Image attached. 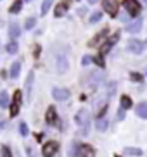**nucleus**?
<instances>
[{
	"label": "nucleus",
	"instance_id": "nucleus-1",
	"mask_svg": "<svg viewBox=\"0 0 147 157\" xmlns=\"http://www.w3.org/2000/svg\"><path fill=\"white\" fill-rule=\"evenodd\" d=\"M145 47H147V42H144V40H137V38H132V40H128V43H126V52L135 54V56H140V54L145 50Z\"/></svg>",
	"mask_w": 147,
	"mask_h": 157
},
{
	"label": "nucleus",
	"instance_id": "nucleus-2",
	"mask_svg": "<svg viewBox=\"0 0 147 157\" xmlns=\"http://www.w3.org/2000/svg\"><path fill=\"white\" fill-rule=\"evenodd\" d=\"M118 40H120V33H114L111 38H107L106 43H104V45H101V48H99V56H106L107 52H109L111 48L118 43Z\"/></svg>",
	"mask_w": 147,
	"mask_h": 157
},
{
	"label": "nucleus",
	"instance_id": "nucleus-3",
	"mask_svg": "<svg viewBox=\"0 0 147 157\" xmlns=\"http://www.w3.org/2000/svg\"><path fill=\"white\" fill-rule=\"evenodd\" d=\"M123 5L125 9L128 10L130 16H133V17H137L138 14H140V4H138V0H123Z\"/></svg>",
	"mask_w": 147,
	"mask_h": 157
},
{
	"label": "nucleus",
	"instance_id": "nucleus-4",
	"mask_svg": "<svg viewBox=\"0 0 147 157\" xmlns=\"http://www.w3.org/2000/svg\"><path fill=\"white\" fill-rule=\"evenodd\" d=\"M55 69L59 74H64L66 71L69 69V62H68V57L64 54H59V56H55Z\"/></svg>",
	"mask_w": 147,
	"mask_h": 157
},
{
	"label": "nucleus",
	"instance_id": "nucleus-5",
	"mask_svg": "<svg viewBox=\"0 0 147 157\" xmlns=\"http://www.w3.org/2000/svg\"><path fill=\"white\" fill-rule=\"evenodd\" d=\"M52 97L57 102H64L69 98V90L68 88H61V86H54L52 88Z\"/></svg>",
	"mask_w": 147,
	"mask_h": 157
},
{
	"label": "nucleus",
	"instance_id": "nucleus-6",
	"mask_svg": "<svg viewBox=\"0 0 147 157\" xmlns=\"http://www.w3.org/2000/svg\"><path fill=\"white\" fill-rule=\"evenodd\" d=\"M19 109H21V90H16L14 100L10 104V117H16L19 114Z\"/></svg>",
	"mask_w": 147,
	"mask_h": 157
},
{
	"label": "nucleus",
	"instance_id": "nucleus-7",
	"mask_svg": "<svg viewBox=\"0 0 147 157\" xmlns=\"http://www.w3.org/2000/svg\"><path fill=\"white\" fill-rule=\"evenodd\" d=\"M57 148H59L57 142H47L45 145H43V148H42V155L43 157H54L55 154H57Z\"/></svg>",
	"mask_w": 147,
	"mask_h": 157
},
{
	"label": "nucleus",
	"instance_id": "nucleus-8",
	"mask_svg": "<svg viewBox=\"0 0 147 157\" xmlns=\"http://www.w3.org/2000/svg\"><path fill=\"white\" fill-rule=\"evenodd\" d=\"M102 5H104V10H106L111 17H116L118 16V2L116 0H104Z\"/></svg>",
	"mask_w": 147,
	"mask_h": 157
},
{
	"label": "nucleus",
	"instance_id": "nucleus-9",
	"mask_svg": "<svg viewBox=\"0 0 147 157\" xmlns=\"http://www.w3.org/2000/svg\"><path fill=\"white\" fill-rule=\"evenodd\" d=\"M88 112L85 111V109H81V111L76 112V116H74V121H76V124L78 126H87L88 124Z\"/></svg>",
	"mask_w": 147,
	"mask_h": 157
},
{
	"label": "nucleus",
	"instance_id": "nucleus-10",
	"mask_svg": "<svg viewBox=\"0 0 147 157\" xmlns=\"http://www.w3.org/2000/svg\"><path fill=\"white\" fill-rule=\"evenodd\" d=\"M45 121L49 124H55L57 123V112H55V107H49L47 109V114H45Z\"/></svg>",
	"mask_w": 147,
	"mask_h": 157
},
{
	"label": "nucleus",
	"instance_id": "nucleus-11",
	"mask_svg": "<svg viewBox=\"0 0 147 157\" xmlns=\"http://www.w3.org/2000/svg\"><path fill=\"white\" fill-rule=\"evenodd\" d=\"M140 29H142V19H135L133 23H130L128 26H126V31L132 33V35H133V33H138Z\"/></svg>",
	"mask_w": 147,
	"mask_h": 157
},
{
	"label": "nucleus",
	"instance_id": "nucleus-12",
	"mask_svg": "<svg viewBox=\"0 0 147 157\" xmlns=\"http://www.w3.org/2000/svg\"><path fill=\"white\" fill-rule=\"evenodd\" d=\"M66 12H68V4H66V2H61V4L55 5V9H54V16H55V17H62Z\"/></svg>",
	"mask_w": 147,
	"mask_h": 157
},
{
	"label": "nucleus",
	"instance_id": "nucleus-13",
	"mask_svg": "<svg viewBox=\"0 0 147 157\" xmlns=\"http://www.w3.org/2000/svg\"><path fill=\"white\" fill-rule=\"evenodd\" d=\"M135 114L140 119H147V104H138L137 109H135Z\"/></svg>",
	"mask_w": 147,
	"mask_h": 157
},
{
	"label": "nucleus",
	"instance_id": "nucleus-14",
	"mask_svg": "<svg viewBox=\"0 0 147 157\" xmlns=\"http://www.w3.org/2000/svg\"><path fill=\"white\" fill-rule=\"evenodd\" d=\"M19 35H21V29H19L18 23H12L9 26V36L12 38V40H16V38H19Z\"/></svg>",
	"mask_w": 147,
	"mask_h": 157
},
{
	"label": "nucleus",
	"instance_id": "nucleus-15",
	"mask_svg": "<svg viewBox=\"0 0 147 157\" xmlns=\"http://www.w3.org/2000/svg\"><path fill=\"white\" fill-rule=\"evenodd\" d=\"M106 36H107V29H104V31H102V33H99L97 36H93V38H92V42H90V47L101 45V43H102V40H104V38H106Z\"/></svg>",
	"mask_w": 147,
	"mask_h": 157
},
{
	"label": "nucleus",
	"instance_id": "nucleus-16",
	"mask_svg": "<svg viewBox=\"0 0 147 157\" xmlns=\"http://www.w3.org/2000/svg\"><path fill=\"white\" fill-rule=\"evenodd\" d=\"M19 73H21V62H12V66H10V78H18L19 76Z\"/></svg>",
	"mask_w": 147,
	"mask_h": 157
},
{
	"label": "nucleus",
	"instance_id": "nucleus-17",
	"mask_svg": "<svg viewBox=\"0 0 147 157\" xmlns=\"http://www.w3.org/2000/svg\"><path fill=\"white\" fill-rule=\"evenodd\" d=\"M125 154L126 155H135V157H140L142 155V148H137V147H125Z\"/></svg>",
	"mask_w": 147,
	"mask_h": 157
},
{
	"label": "nucleus",
	"instance_id": "nucleus-18",
	"mask_svg": "<svg viewBox=\"0 0 147 157\" xmlns=\"http://www.w3.org/2000/svg\"><path fill=\"white\" fill-rule=\"evenodd\" d=\"M80 152H81L83 157H93L95 155V152H93V148L90 147V145H81V147H80Z\"/></svg>",
	"mask_w": 147,
	"mask_h": 157
},
{
	"label": "nucleus",
	"instance_id": "nucleus-19",
	"mask_svg": "<svg viewBox=\"0 0 147 157\" xmlns=\"http://www.w3.org/2000/svg\"><path fill=\"white\" fill-rule=\"evenodd\" d=\"M107 124H109V121H107L106 117H101V119H97L95 128H97V131H106V129H107Z\"/></svg>",
	"mask_w": 147,
	"mask_h": 157
},
{
	"label": "nucleus",
	"instance_id": "nucleus-20",
	"mask_svg": "<svg viewBox=\"0 0 147 157\" xmlns=\"http://www.w3.org/2000/svg\"><path fill=\"white\" fill-rule=\"evenodd\" d=\"M21 9H23V0H16V2L9 7V12L10 14H18Z\"/></svg>",
	"mask_w": 147,
	"mask_h": 157
},
{
	"label": "nucleus",
	"instance_id": "nucleus-21",
	"mask_svg": "<svg viewBox=\"0 0 147 157\" xmlns=\"http://www.w3.org/2000/svg\"><path fill=\"white\" fill-rule=\"evenodd\" d=\"M0 107L2 109H5V107H9V93L7 92H0Z\"/></svg>",
	"mask_w": 147,
	"mask_h": 157
},
{
	"label": "nucleus",
	"instance_id": "nucleus-22",
	"mask_svg": "<svg viewBox=\"0 0 147 157\" xmlns=\"http://www.w3.org/2000/svg\"><path fill=\"white\" fill-rule=\"evenodd\" d=\"M52 4H54V0H43V2H42V7H40V12H42V16H45L47 12L50 10Z\"/></svg>",
	"mask_w": 147,
	"mask_h": 157
},
{
	"label": "nucleus",
	"instance_id": "nucleus-23",
	"mask_svg": "<svg viewBox=\"0 0 147 157\" xmlns=\"http://www.w3.org/2000/svg\"><path fill=\"white\" fill-rule=\"evenodd\" d=\"M120 102H121V109H123V111H128L130 107H132V98H130L128 95H123Z\"/></svg>",
	"mask_w": 147,
	"mask_h": 157
},
{
	"label": "nucleus",
	"instance_id": "nucleus-24",
	"mask_svg": "<svg viewBox=\"0 0 147 157\" xmlns=\"http://www.w3.org/2000/svg\"><path fill=\"white\" fill-rule=\"evenodd\" d=\"M102 19V12H99V10H95V12H92V16H90V24H95V23H99Z\"/></svg>",
	"mask_w": 147,
	"mask_h": 157
},
{
	"label": "nucleus",
	"instance_id": "nucleus-25",
	"mask_svg": "<svg viewBox=\"0 0 147 157\" xmlns=\"http://www.w3.org/2000/svg\"><path fill=\"white\" fill-rule=\"evenodd\" d=\"M35 26H37V17H28L24 21V28L26 29H33Z\"/></svg>",
	"mask_w": 147,
	"mask_h": 157
},
{
	"label": "nucleus",
	"instance_id": "nucleus-26",
	"mask_svg": "<svg viewBox=\"0 0 147 157\" xmlns=\"http://www.w3.org/2000/svg\"><path fill=\"white\" fill-rule=\"evenodd\" d=\"M5 48H7V52H9V54H16V52H18V48H19L18 42H9Z\"/></svg>",
	"mask_w": 147,
	"mask_h": 157
},
{
	"label": "nucleus",
	"instance_id": "nucleus-27",
	"mask_svg": "<svg viewBox=\"0 0 147 157\" xmlns=\"http://www.w3.org/2000/svg\"><path fill=\"white\" fill-rule=\"evenodd\" d=\"M19 131H21V135H23V136H28V133H30V131H28L26 123H21V124H19Z\"/></svg>",
	"mask_w": 147,
	"mask_h": 157
},
{
	"label": "nucleus",
	"instance_id": "nucleus-28",
	"mask_svg": "<svg viewBox=\"0 0 147 157\" xmlns=\"http://www.w3.org/2000/svg\"><path fill=\"white\" fill-rule=\"evenodd\" d=\"M2 157H12V154H10V150H9V147H2Z\"/></svg>",
	"mask_w": 147,
	"mask_h": 157
},
{
	"label": "nucleus",
	"instance_id": "nucleus-29",
	"mask_svg": "<svg viewBox=\"0 0 147 157\" xmlns=\"http://www.w3.org/2000/svg\"><path fill=\"white\" fill-rule=\"evenodd\" d=\"M92 62V57H88V56H83L81 57V66H88Z\"/></svg>",
	"mask_w": 147,
	"mask_h": 157
},
{
	"label": "nucleus",
	"instance_id": "nucleus-30",
	"mask_svg": "<svg viewBox=\"0 0 147 157\" xmlns=\"http://www.w3.org/2000/svg\"><path fill=\"white\" fill-rule=\"evenodd\" d=\"M93 62H95L97 66H101V67H104V60H102V56H97L95 59H92Z\"/></svg>",
	"mask_w": 147,
	"mask_h": 157
},
{
	"label": "nucleus",
	"instance_id": "nucleus-31",
	"mask_svg": "<svg viewBox=\"0 0 147 157\" xmlns=\"http://www.w3.org/2000/svg\"><path fill=\"white\" fill-rule=\"evenodd\" d=\"M132 79H135V81H142V76H140V74H132Z\"/></svg>",
	"mask_w": 147,
	"mask_h": 157
},
{
	"label": "nucleus",
	"instance_id": "nucleus-32",
	"mask_svg": "<svg viewBox=\"0 0 147 157\" xmlns=\"http://www.w3.org/2000/svg\"><path fill=\"white\" fill-rule=\"evenodd\" d=\"M88 2H90V4H97V2H99V0H88Z\"/></svg>",
	"mask_w": 147,
	"mask_h": 157
},
{
	"label": "nucleus",
	"instance_id": "nucleus-33",
	"mask_svg": "<svg viewBox=\"0 0 147 157\" xmlns=\"http://www.w3.org/2000/svg\"><path fill=\"white\" fill-rule=\"evenodd\" d=\"M114 157H121V155H114Z\"/></svg>",
	"mask_w": 147,
	"mask_h": 157
},
{
	"label": "nucleus",
	"instance_id": "nucleus-34",
	"mask_svg": "<svg viewBox=\"0 0 147 157\" xmlns=\"http://www.w3.org/2000/svg\"><path fill=\"white\" fill-rule=\"evenodd\" d=\"M144 2H145V4H147V0H144Z\"/></svg>",
	"mask_w": 147,
	"mask_h": 157
}]
</instances>
